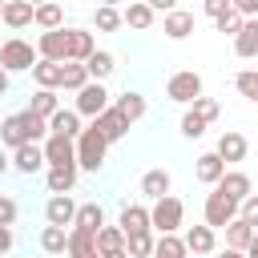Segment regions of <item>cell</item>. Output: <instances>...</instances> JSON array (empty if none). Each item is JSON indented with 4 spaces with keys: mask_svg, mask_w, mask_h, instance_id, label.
<instances>
[{
    "mask_svg": "<svg viewBox=\"0 0 258 258\" xmlns=\"http://www.w3.org/2000/svg\"><path fill=\"white\" fill-rule=\"evenodd\" d=\"M105 153H109V141L101 137V129H97V125L81 129V137H77V169L97 173V169L105 165Z\"/></svg>",
    "mask_w": 258,
    "mask_h": 258,
    "instance_id": "1",
    "label": "cell"
},
{
    "mask_svg": "<svg viewBox=\"0 0 258 258\" xmlns=\"http://www.w3.org/2000/svg\"><path fill=\"white\" fill-rule=\"evenodd\" d=\"M181 222H185V206H181V198L165 194L161 202L149 206V230H157V238H161V234H177Z\"/></svg>",
    "mask_w": 258,
    "mask_h": 258,
    "instance_id": "2",
    "label": "cell"
},
{
    "mask_svg": "<svg viewBox=\"0 0 258 258\" xmlns=\"http://www.w3.org/2000/svg\"><path fill=\"white\" fill-rule=\"evenodd\" d=\"M40 56H36V44H28L24 36H8L4 44H0V69L12 77V73H32V64H36Z\"/></svg>",
    "mask_w": 258,
    "mask_h": 258,
    "instance_id": "3",
    "label": "cell"
},
{
    "mask_svg": "<svg viewBox=\"0 0 258 258\" xmlns=\"http://www.w3.org/2000/svg\"><path fill=\"white\" fill-rule=\"evenodd\" d=\"M165 97H169V101H177V105H194V101L202 97V77H198L194 69L173 73V77L165 81Z\"/></svg>",
    "mask_w": 258,
    "mask_h": 258,
    "instance_id": "4",
    "label": "cell"
},
{
    "mask_svg": "<svg viewBox=\"0 0 258 258\" xmlns=\"http://www.w3.org/2000/svg\"><path fill=\"white\" fill-rule=\"evenodd\" d=\"M109 105H113V101H109V89L97 85V81H89V85L77 93V117H93V121H97Z\"/></svg>",
    "mask_w": 258,
    "mask_h": 258,
    "instance_id": "5",
    "label": "cell"
},
{
    "mask_svg": "<svg viewBox=\"0 0 258 258\" xmlns=\"http://www.w3.org/2000/svg\"><path fill=\"white\" fill-rule=\"evenodd\" d=\"M202 226H210V230H226L234 218H238V206L230 202V198H222V194H210L206 198V206H202Z\"/></svg>",
    "mask_w": 258,
    "mask_h": 258,
    "instance_id": "6",
    "label": "cell"
},
{
    "mask_svg": "<svg viewBox=\"0 0 258 258\" xmlns=\"http://www.w3.org/2000/svg\"><path fill=\"white\" fill-rule=\"evenodd\" d=\"M36 56H40V60H52V64H69V32H64V28L40 32V36H36Z\"/></svg>",
    "mask_w": 258,
    "mask_h": 258,
    "instance_id": "7",
    "label": "cell"
},
{
    "mask_svg": "<svg viewBox=\"0 0 258 258\" xmlns=\"http://www.w3.org/2000/svg\"><path fill=\"white\" fill-rule=\"evenodd\" d=\"M40 153H44V169H52V165H77V141H69V137L48 133L44 145H40Z\"/></svg>",
    "mask_w": 258,
    "mask_h": 258,
    "instance_id": "8",
    "label": "cell"
},
{
    "mask_svg": "<svg viewBox=\"0 0 258 258\" xmlns=\"http://www.w3.org/2000/svg\"><path fill=\"white\" fill-rule=\"evenodd\" d=\"M117 230H121L125 238H141V234H153V230H149V206H141V202L125 206V210H121V218H117Z\"/></svg>",
    "mask_w": 258,
    "mask_h": 258,
    "instance_id": "9",
    "label": "cell"
},
{
    "mask_svg": "<svg viewBox=\"0 0 258 258\" xmlns=\"http://www.w3.org/2000/svg\"><path fill=\"white\" fill-rule=\"evenodd\" d=\"M44 222L48 226H56V230H73V222H77V202L64 194V198H48L44 202Z\"/></svg>",
    "mask_w": 258,
    "mask_h": 258,
    "instance_id": "10",
    "label": "cell"
},
{
    "mask_svg": "<svg viewBox=\"0 0 258 258\" xmlns=\"http://www.w3.org/2000/svg\"><path fill=\"white\" fill-rule=\"evenodd\" d=\"M214 194H222V198H230L234 206H242V202L250 198V177H246L242 169H226L222 181L214 185Z\"/></svg>",
    "mask_w": 258,
    "mask_h": 258,
    "instance_id": "11",
    "label": "cell"
},
{
    "mask_svg": "<svg viewBox=\"0 0 258 258\" xmlns=\"http://www.w3.org/2000/svg\"><path fill=\"white\" fill-rule=\"evenodd\" d=\"M181 242H185V250H189L194 258H206V254L218 250V234H214L210 226H189V230L181 234Z\"/></svg>",
    "mask_w": 258,
    "mask_h": 258,
    "instance_id": "12",
    "label": "cell"
},
{
    "mask_svg": "<svg viewBox=\"0 0 258 258\" xmlns=\"http://www.w3.org/2000/svg\"><path fill=\"white\" fill-rule=\"evenodd\" d=\"M36 16V4H24V0H4V12H0V24H8L12 32L28 28Z\"/></svg>",
    "mask_w": 258,
    "mask_h": 258,
    "instance_id": "13",
    "label": "cell"
},
{
    "mask_svg": "<svg viewBox=\"0 0 258 258\" xmlns=\"http://www.w3.org/2000/svg\"><path fill=\"white\" fill-rule=\"evenodd\" d=\"M64 32H69V60H73V64H85V60L97 52L93 32H89V28H64Z\"/></svg>",
    "mask_w": 258,
    "mask_h": 258,
    "instance_id": "14",
    "label": "cell"
},
{
    "mask_svg": "<svg viewBox=\"0 0 258 258\" xmlns=\"http://www.w3.org/2000/svg\"><path fill=\"white\" fill-rule=\"evenodd\" d=\"M77 165H52L48 173H44V185H48V194L52 198H64V194H73V185H77Z\"/></svg>",
    "mask_w": 258,
    "mask_h": 258,
    "instance_id": "15",
    "label": "cell"
},
{
    "mask_svg": "<svg viewBox=\"0 0 258 258\" xmlns=\"http://www.w3.org/2000/svg\"><path fill=\"white\" fill-rule=\"evenodd\" d=\"M169 185H173L169 169H145L141 173V198H149V202H161L169 194Z\"/></svg>",
    "mask_w": 258,
    "mask_h": 258,
    "instance_id": "16",
    "label": "cell"
},
{
    "mask_svg": "<svg viewBox=\"0 0 258 258\" xmlns=\"http://www.w3.org/2000/svg\"><path fill=\"white\" fill-rule=\"evenodd\" d=\"M161 32H165L169 40H185V36L194 32V12H185V8H173V12H165V20H161Z\"/></svg>",
    "mask_w": 258,
    "mask_h": 258,
    "instance_id": "17",
    "label": "cell"
},
{
    "mask_svg": "<svg viewBox=\"0 0 258 258\" xmlns=\"http://www.w3.org/2000/svg\"><path fill=\"white\" fill-rule=\"evenodd\" d=\"M48 133L77 141V137H81V117H77V109H56V113L48 117Z\"/></svg>",
    "mask_w": 258,
    "mask_h": 258,
    "instance_id": "18",
    "label": "cell"
},
{
    "mask_svg": "<svg viewBox=\"0 0 258 258\" xmlns=\"http://www.w3.org/2000/svg\"><path fill=\"white\" fill-rule=\"evenodd\" d=\"M93 125L101 129V137H105L109 145H113V141H121V137L129 133V121H125V117H121V113H117L113 105H109V109H105V113H101V117H97Z\"/></svg>",
    "mask_w": 258,
    "mask_h": 258,
    "instance_id": "19",
    "label": "cell"
},
{
    "mask_svg": "<svg viewBox=\"0 0 258 258\" xmlns=\"http://www.w3.org/2000/svg\"><path fill=\"white\" fill-rule=\"evenodd\" d=\"M246 149H250V145H246V137H242V133H234V129H226V133L218 137V149H214V153L230 165V161H242V157H246Z\"/></svg>",
    "mask_w": 258,
    "mask_h": 258,
    "instance_id": "20",
    "label": "cell"
},
{
    "mask_svg": "<svg viewBox=\"0 0 258 258\" xmlns=\"http://www.w3.org/2000/svg\"><path fill=\"white\" fill-rule=\"evenodd\" d=\"M12 169L16 173H36V169H44V153H40V145H20V149H12Z\"/></svg>",
    "mask_w": 258,
    "mask_h": 258,
    "instance_id": "21",
    "label": "cell"
},
{
    "mask_svg": "<svg viewBox=\"0 0 258 258\" xmlns=\"http://www.w3.org/2000/svg\"><path fill=\"white\" fill-rule=\"evenodd\" d=\"M153 20H157V12H153L149 4H141V0H133L129 8H121V24H129V28H137V32L153 28Z\"/></svg>",
    "mask_w": 258,
    "mask_h": 258,
    "instance_id": "22",
    "label": "cell"
},
{
    "mask_svg": "<svg viewBox=\"0 0 258 258\" xmlns=\"http://www.w3.org/2000/svg\"><path fill=\"white\" fill-rule=\"evenodd\" d=\"M113 109H117V113H121V117H125V121L133 125V121H141V117H145V109H149V105H145V97H141V93L125 89V93H121V97L113 101Z\"/></svg>",
    "mask_w": 258,
    "mask_h": 258,
    "instance_id": "23",
    "label": "cell"
},
{
    "mask_svg": "<svg viewBox=\"0 0 258 258\" xmlns=\"http://www.w3.org/2000/svg\"><path fill=\"white\" fill-rule=\"evenodd\" d=\"M194 173H198V181H202V185H218V181H222V173H226V161H222L218 153H202V157H198V165H194Z\"/></svg>",
    "mask_w": 258,
    "mask_h": 258,
    "instance_id": "24",
    "label": "cell"
},
{
    "mask_svg": "<svg viewBox=\"0 0 258 258\" xmlns=\"http://www.w3.org/2000/svg\"><path fill=\"white\" fill-rule=\"evenodd\" d=\"M105 226V210L97 206V202H85V206H77V222H73V230H85V234H97Z\"/></svg>",
    "mask_w": 258,
    "mask_h": 258,
    "instance_id": "25",
    "label": "cell"
},
{
    "mask_svg": "<svg viewBox=\"0 0 258 258\" xmlns=\"http://www.w3.org/2000/svg\"><path fill=\"white\" fill-rule=\"evenodd\" d=\"M32 24H36L40 32H56V28H64V8H60V4H36Z\"/></svg>",
    "mask_w": 258,
    "mask_h": 258,
    "instance_id": "26",
    "label": "cell"
},
{
    "mask_svg": "<svg viewBox=\"0 0 258 258\" xmlns=\"http://www.w3.org/2000/svg\"><path fill=\"white\" fill-rule=\"evenodd\" d=\"M113 69H117V60H113V52H105V48H97L89 60H85V73H89V81H105V77H113Z\"/></svg>",
    "mask_w": 258,
    "mask_h": 258,
    "instance_id": "27",
    "label": "cell"
},
{
    "mask_svg": "<svg viewBox=\"0 0 258 258\" xmlns=\"http://www.w3.org/2000/svg\"><path fill=\"white\" fill-rule=\"evenodd\" d=\"M234 52H238L242 60L258 56V20H246V24H242V32L234 36Z\"/></svg>",
    "mask_w": 258,
    "mask_h": 258,
    "instance_id": "28",
    "label": "cell"
},
{
    "mask_svg": "<svg viewBox=\"0 0 258 258\" xmlns=\"http://www.w3.org/2000/svg\"><path fill=\"white\" fill-rule=\"evenodd\" d=\"M56 109H60V97H56L52 89H36V93H32V101H28V113H36L40 121H48Z\"/></svg>",
    "mask_w": 258,
    "mask_h": 258,
    "instance_id": "29",
    "label": "cell"
},
{
    "mask_svg": "<svg viewBox=\"0 0 258 258\" xmlns=\"http://www.w3.org/2000/svg\"><path fill=\"white\" fill-rule=\"evenodd\" d=\"M250 238H254V226H246L242 218H234V222L226 226V250H238V254H246Z\"/></svg>",
    "mask_w": 258,
    "mask_h": 258,
    "instance_id": "30",
    "label": "cell"
},
{
    "mask_svg": "<svg viewBox=\"0 0 258 258\" xmlns=\"http://www.w3.org/2000/svg\"><path fill=\"white\" fill-rule=\"evenodd\" d=\"M69 258H93L97 254V234H85V230H69Z\"/></svg>",
    "mask_w": 258,
    "mask_h": 258,
    "instance_id": "31",
    "label": "cell"
},
{
    "mask_svg": "<svg viewBox=\"0 0 258 258\" xmlns=\"http://www.w3.org/2000/svg\"><path fill=\"white\" fill-rule=\"evenodd\" d=\"M32 81H36V89H60V64H52V60H36L32 64Z\"/></svg>",
    "mask_w": 258,
    "mask_h": 258,
    "instance_id": "32",
    "label": "cell"
},
{
    "mask_svg": "<svg viewBox=\"0 0 258 258\" xmlns=\"http://www.w3.org/2000/svg\"><path fill=\"white\" fill-rule=\"evenodd\" d=\"M0 141H4L8 149H20V145H28V137H24V125H20V113H12V117H4V121H0Z\"/></svg>",
    "mask_w": 258,
    "mask_h": 258,
    "instance_id": "33",
    "label": "cell"
},
{
    "mask_svg": "<svg viewBox=\"0 0 258 258\" xmlns=\"http://www.w3.org/2000/svg\"><path fill=\"white\" fill-rule=\"evenodd\" d=\"M149 258H189V250H185V242H181V234H161Z\"/></svg>",
    "mask_w": 258,
    "mask_h": 258,
    "instance_id": "34",
    "label": "cell"
},
{
    "mask_svg": "<svg viewBox=\"0 0 258 258\" xmlns=\"http://www.w3.org/2000/svg\"><path fill=\"white\" fill-rule=\"evenodd\" d=\"M20 125H24V137H28V145H44V137H48V121H40L36 113L20 109Z\"/></svg>",
    "mask_w": 258,
    "mask_h": 258,
    "instance_id": "35",
    "label": "cell"
},
{
    "mask_svg": "<svg viewBox=\"0 0 258 258\" xmlns=\"http://www.w3.org/2000/svg\"><path fill=\"white\" fill-rule=\"evenodd\" d=\"M117 250H125V234L105 222V226L97 230V254H117Z\"/></svg>",
    "mask_w": 258,
    "mask_h": 258,
    "instance_id": "36",
    "label": "cell"
},
{
    "mask_svg": "<svg viewBox=\"0 0 258 258\" xmlns=\"http://www.w3.org/2000/svg\"><path fill=\"white\" fill-rule=\"evenodd\" d=\"M89 85V73H85V64H60V89H69V93H81Z\"/></svg>",
    "mask_w": 258,
    "mask_h": 258,
    "instance_id": "37",
    "label": "cell"
},
{
    "mask_svg": "<svg viewBox=\"0 0 258 258\" xmlns=\"http://www.w3.org/2000/svg\"><path fill=\"white\" fill-rule=\"evenodd\" d=\"M40 250H44V254H64V250H69V230L44 226V230H40Z\"/></svg>",
    "mask_w": 258,
    "mask_h": 258,
    "instance_id": "38",
    "label": "cell"
},
{
    "mask_svg": "<svg viewBox=\"0 0 258 258\" xmlns=\"http://www.w3.org/2000/svg\"><path fill=\"white\" fill-rule=\"evenodd\" d=\"M93 24H97L101 32H117V28H121V8H113V4L93 8Z\"/></svg>",
    "mask_w": 258,
    "mask_h": 258,
    "instance_id": "39",
    "label": "cell"
},
{
    "mask_svg": "<svg viewBox=\"0 0 258 258\" xmlns=\"http://www.w3.org/2000/svg\"><path fill=\"white\" fill-rule=\"evenodd\" d=\"M234 89H238L246 101H254V105H258V69H242V73L234 77Z\"/></svg>",
    "mask_w": 258,
    "mask_h": 258,
    "instance_id": "40",
    "label": "cell"
},
{
    "mask_svg": "<svg viewBox=\"0 0 258 258\" xmlns=\"http://www.w3.org/2000/svg\"><path fill=\"white\" fill-rule=\"evenodd\" d=\"M189 113H194L198 121H206V125H210V121H218V113H222V105H218L214 97H198V101L189 105Z\"/></svg>",
    "mask_w": 258,
    "mask_h": 258,
    "instance_id": "41",
    "label": "cell"
},
{
    "mask_svg": "<svg viewBox=\"0 0 258 258\" xmlns=\"http://www.w3.org/2000/svg\"><path fill=\"white\" fill-rule=\"evenodd\" d=\"M153 246H157V238H153V234L125 238V254H129V258H149V254H153Z\"/></svg>",
    "mask_w": 258,
    "mask_h": 258,
    "instance_id": "42",
    "label": "cell"
},
{
    "mask_svg": "<svg viewBox=\"0 0 258 258\" xmlns=\"http://www.w3.org/2000/svg\"><path fill=\"white\" fill-rule=\"evenodd\" d=\"M242 24H246V20L234 12V4H230V12H222V16L214 20V28H218V32H230V36H238V32H242Z\"/></svg>",
    "mask_w": 258,
    "mask_h": 258,
    "instance_id": "43",
    "label": "cell"
},
{
    "mask_svg": "<svg viewBox=\"0 0 258 258\" xmlns=\"http://www.w3.org/2000/svg\"><path fill=\"white\" fill-rule=\"evenodd\" d=\"M202 133H206V121H198V117L185 109V113H181V137H194V141H198Z\"/></svg>",
    "mask_w": 258,
    "mask_h": 258,
    "instance_id": "44",
    "label": "cell"
},
{
    "mask_svg": "<svg viewBox=\"0 0 258 258\" xmlns=\"http://www.w3.org/2000/svg\"><path fill=\"white\" fill-rule=\"evenodd\" d=\"M238 218H242L246 226H254V230H258V194H250V198L238 206Z\"/></svg>",
    "mask_w": 258,
    "mask_h": 258,
    "instance_id": "45",
    "label": "cell"
},
{
    "mask_svg": "<svg viewBox=\"0 0 258 258\" xmlns=\"http://www.w3.org/2000/svg\"><path fill=\"white\" fill-rule=\"evenodd\" d=\"M16 214H20V210H16V202L0 194V226H4V230H12V222H16Z\"/></svg>",
    "mask_w": 258,
    "mask_h": 258,
    "instance_id": "46",
    "label": "cell"
},
{
    "mask_svg": "<svg viewBox=\"0 0 258 258\" xmlns=\"http://www.w3.org/2000/svg\"><path fill=\"white\" fill-rule=\"evenodd\" d=\"M202 8H206V16H214V20H218L222 12H230V0H206Z\"/></svg>",
    "mask_w": 258,
    "mask_h": 258,
    "instance_id": "47",
    "label": "cell"
},
{
    "mask_svg": "<svg viewBox=\"0 0 258 258\" xmlns=\"http://www.w3.org/2000/svg\"><path fill=\"white\" fill-rule=\"evenodd\" d=\"M12 246H16V238H12V230H4V226H0V254H8Z\"/></svg>",
    "mask_w": 258,
    "mask_h": 258,
    "instance_id": "48",
    "label": "cell"
},
{
    "mask_svg": "<svg viewBox=\"0 0 258 258\" xmlns=\"http://www.w3.org/2000/svg\"><path fill=\"white\" fill-rule=\"evenodd\" d=\"M246 258H258V230H254V238H250V246H246Z\"/></svg>",
    "mask_w": 258,
    "mask_h": 258,
    "instance_id": "49",
    "label": "cell"
},
{
    "mask_svg": "<svg viewBox=\"0 0 258 258\" xmlns=\"http://www.w3.org/2000/svg\"><path fill=\"white\" fill-rule=\"evenodd\" d=\"M4 93H8V73L0 69V97H4Z\"/></svg>",
    "mask_w": 258,
    "mask_h": 258,
    "instance_id": "50",
    "label": "cell"
},
{
    "mask_svg": "<svg viewBox=\"0 0 258 258\" xmlns=\"http://www.w3.org/2000/svg\"><path fill=\"white\" fill-rule=\"evenodd\" d=\"M218 258H246V254H238V250H222Z\"/></svg>",
    "mask_w": 258,
    "mask_h": 258,
    "instance_id": "51",
    "label": "cell"
},
{
    "mask_svg": "<svg viewBox=\"0 0 258 258\" xmlns=\"http://www.w3.org/2000/svg\"><path fill=\"white\" fill-rule=\"evenodd\" d=\"M8 165H12V161H8V157H4V149H0V173H4Z\"/></svg>",
    "mask_w": 258,
    "mask_h": 258,
    "instance_id": "52",
    "label": "cell"
},
{
    "mask_svg": "<svg viewBox=\"0 0 258 258\" xmlns=\"http://www.w3.org/2000/svg\"><path fill=\"white\" fill-rule=\"evenodd\" d=\"M101 258H129V254H125V250H117V254H101Z\"/></svg>",
    "mask_w": 258,
    "mask_h": 258,
    "instance_id": "53",
    "label": "cell"
},
{
    "mask_svg": "<svg viewBox=\"0 0 258 258\" xmlns=\"http://www.w3.org/2000/svg\"><path fill=\"white\" fill-rule=\"evenodd\" d=\"M0 12H4V0H0Z\"/></svg>",
    "mask_w": 258,
    "mask_h": 258,
    "instance_id": "54",
    "label": "cell"
},
{
    "mask_svg": "<svg viewBox=\"0 0 258 258\" xmlns=\"http://www.w3.org/2000/svg\"><path fill=\"white\" fill-rule=\"evenodd\" d=\"M93 258H101V254H93Z\"/></svg>",
    "mask_w": 258,
    "mask_h": 258,
    "instance_id": "55",
    "label": "cell"
},
{
    "mask_svg": "<svg viewBox=\"0 0 258 258\" xmlns=\"http://www.w3.org/2000/svg\"><path fill=\"white\" fill-rule=\"evenodd\" d=\"M189 258H194V254H189Z\"/></svg>",
    "mask_w": 258,
    "mask_h": 258,
    "instance_id": "56",
    "label": "cell"
}]
</instances>
